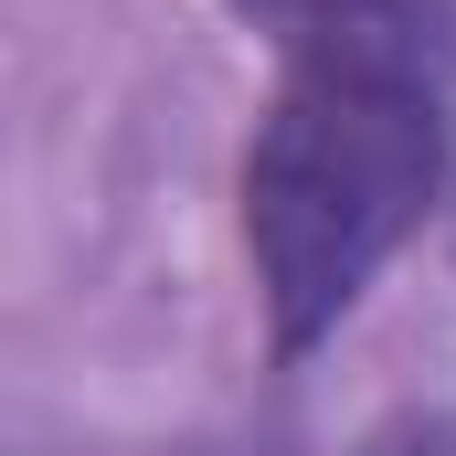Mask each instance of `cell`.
<instances>
[{"label": "cell", "mask_w": 456, "mask_h": 456, "mask_svg": "<svg viewBox=\"0 0 456 456\" xmlns=\"http://www.w3.org/2000/svg\"><path fill=\"white\" fill-rule=\"evenodd\" d=\"M456 159V32L446 11L361 21L287 53L276 107L244 149V255L255 308L287 361L340 330L361 287L403 255Z\"/></svg>", "instance_id": "cell-1"}, {"label": "cell", "mask_w": 456, "mask_h": 456, "mask_svg": "<svg viewBox=\"0 0 456 456\" xmlns=\"http://www.w3.org/2000/svg\"><path fill=\"white\" fill-rule=\"evenodd\" d=\"M361 456H456V414H393L361 436Z\"/></svg>", "instance_id": "cell-3"}, {"label": "cell", "mask_w": 456, "mask_h": 456, "mask_svg": "<svg viewBox=\"0 0 456 456\" xmlns=\"http://www.w3.org/2000/svg\"><path fill=\"white\" fill-rule=\"evenodd\" d=\"M276 53H308L330 32H361V21H403V11H446V0H233Z\"/></svg>", "instance_id": "cell-2"}]
</instances>
